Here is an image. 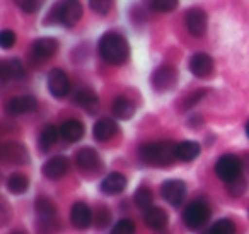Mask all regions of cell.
Returning a JSON list of instances; mask_svg holds the SVG:
<instances>
[{
	"label": "cell",
	"mask_w": 249,
	"mask_h": 234,
	"mask_svg": "<svg viewBox=\"0 0 249 234\" xmlns=\"http://www.w3.org/2000/svg\"><path fill=\"white\" fill-rule=\"evenodd\" d=\"M99 55L103 57L104 62L113 63V65H121L128 60L130 45L128 41L118 33H106L99 39Z\"/></svg>",
	"instance_id": "6da1fadb"
},
{
	"label": "cell",
	"mask_w": 249,
	"mask_h": 234,
	"mask_svg": "<svg viewBox=\"0 0 249 234\" xmlns=\"http://www.w3.org/2000/svg\"><path fill=\"white\" fill-rule=\"evenodd\" d=\"M140 157L152 166H167L176 161V144L173 142H154L140 147Z\"/></svg>",
	"instance_id": "7a4b0ae2"
},
{
	"label": "cell",
	"mask_w": 249,
	"mask_h": 234,
	"mask_svg": "<svg viewBox=\"0 0 249 234\" xmlns=\"http://www.w3.org/2000/svg\"><path fill=\"white\" fill-rule=\"evenodd\" d=\"M215 173L217 176L225 183H237L241 181L242 175V162L237 156L234 154H225L215 162Z\"/></svg>",
	"instance_id": "3957f363"
},
{
	"label": "cell",
	"mask_w": 249,
	"mask_h": 234,
	"mask_svg": "<svg viewBox=\"0 0 249 234\" xmlns=\"http://www.w3.org/2000/svg\"><path fill=\"white\" fill-rule=\"evenodd\" d=\"M208 219H210V207H208V203L203 202V200H195V202H191L183 212L184 224H186V227L191 231L201 229V227L208 222Z\"/></svg>",
	"instance_id": "277c9868"
},
{
	"label": "cell",
	"mask_w": 249,
	"mask_h": 234,
	"mask_svg": "<svg viewBox=\"0 0 249 234\" xmlns=\"http://www.w3.org/2000/svg\"><path fill=\"white\" fill-rule=\"evenodd\" d=\"M58 21L65 24L67 28H72L82 18V4L79 0H65L58 7Z\"/></svg>",
	"instance_id": "5b68a950"
},
{
	"label": "cell",
	"mask_w": 249,
	"mask_h": 234,
	"mask_svg": "<svg viewBox=\"0 0 249 234\" xmlns=\"http://www.w3.org/2000/svg\"><path fill=\"white\" fill-rule=\"evenodd\" d=\"M178 82V70L171 65H162L154 72L152 84L157 91H169Z\"/></svg>",
	"instance_id": "8992f818"
},
{
	"label": "cell",
	"mask_w": 249,
	"mask_h": 234,
	"mask_svg": "<svg viewBox=\"0 0 249 234\" xmlns=\"http://www.w3.org/2000/svg\"><path fill=\"white\" fill-rule=\"evenodd\" d=\"M48 91L55 98H65L70 93V80L62 69H53L48 74Z\"/></svg>",
	"instance_id": "52a82bcc"
},
{
	"label": "cell",
	"mask_w": 249,
	"mask_h": 234,
	"mask_svg": "<svg viewBox=\"0 0 249 234\" xmlns=\"http://www.w3.org/2000/svg\"><path fill=\"white\" fill-rule=\"evenodd\" d=\"M184 22H186V29L193 36H203L207 33L208 18L201 9H190L184 16Z\"/></svg>",
	"instance_id": "ba28073f"
},
{
	"label": "cell",
	"mask_w": 249,
	"mask_h": 234,
	"mask_svg": "<svg viewBox=\"0 0 249 234\" xmlns=\"http://www.w3.org/2000/svg\"><path fill=\"white\" fill-rule=\"evenodd\" d=\"M160 193H162L164 200L171 205H179L181 202L186 196V185L181 179H169L162 185L160 188Z\"/></svg>",
	"instance_id": "9c48e42d"
},
{
	"label": "cell",
	"mask_w": 249,
	"mask_h": 234,
	"mask_svg": "<svg viewBox=\"0 0 249 234\" xmlns=\"http://www.w3.org/2000/svg\"><path fill=\"white\" fill-rule=\"evenodd\" d=\"M70 162L65 156H55V157L48 159V161L43 164V175L50 179H58L69 173Z\"/></svg>",
	"instance_id": "30bf717a"
},
{
	"label": "cell",
	"mask_w": 249,
	"mask_h": 234,
	"mask_svg": "<svg viewBox=\"0 0 249 234\" xmlns=\"http://www.w3.org/2000/svg\"><path fill=\"white\" fill-rule=\"evenodd\" d=\"M75 162H77V166H79L80 171H84V173H94L101 168L99 154L90 147L80 149L75 156Z\"/></svg>",
	"instance_id": "8fae6325"
},
{
	"label": "cell",
	"mask_w": 249,
	"mask_h": 234,
	"mask_svg": "<svg viewBox=\"0 0 249 234\" xmlns=\"http://www.w3.org/2000/svg\"><path fill=\"white\" fill-rule=\"evenodd\" d=\"M36 106H38V101L33 96H18V98H11L7 101L5 110L12 117H18V115L31 113V111L36 110Z\"/></svg>",
	"instance_id": "7c38bea8"
},
{
	"label": "cell",
	"mask_w": 249,
	"mask_h": 234,
	"mask_svg": "<svg viewBox=\"0 0 249 234\" xmlns=\"http://www.w3.org/2000/svg\"><path fill=\"white\" fill-rule=\"evenodd\" d=\"M70 220H72V226L79 231H84L92 224L94 217L90 209L82 202H77L73 203L72 210H70Z\"/></svg>",
	"instance_id": "4fadbf2b"
},
{
	"label": "cell",
	"mask_w": 249,
	"mask_h": 234,
	"mask_svg": "<svg viewBox=\"0 0 249 234\" xmlns=\"http://www.w3.org/2000/svg\"><path fill=\"white\" fill-rule=\"evenodd\" d=\"M2 157L9 164H26L29 161L26 147L18 142H9V144L2 145Z\"/></svg>",
	"instance_id": "5bb4252c"
},
{
	"label": "cell",
	"mask_w": 249,
	"mask_h": 234,
	"mask_svg": "<svg viewBox=\"0 0 249 234\" xmlns=\"http://www.w3.org/2000/svg\"><path fill=\"white\" fill-rule=\"evenodd\" d=\"M190 70L195 77H208L213 72V60L207 53H195L190 58Z\"/></svg>",
	"instance_id": "9a60e30c"
},
{
	"label": "cell",
	"mask_w": 249,
	"mask_h": 234,
	"mask_svg": "<svg viewBox=\"0 0 249 234\" xmlns=\"http://www.w3.org/2000/svg\"><path fill=\"white\" fill-rule=\"evenodd\" d=\"M58 52V41L53 38H39L33 45V57L39 62L52 58Z\"/></svg>",
	"instance_id": "2e32d148"
},
{
	"label": "cell",
	"mask_w": 249,
	"mask_h": 234,
	"mask_svg": "<svg viewBox=\"0 0 249 234\" xmlns=\"http://www.w3.org/2000/svg\"><path fill=\"white\" fill-rule=\"evenodd\" d=\"M116 134H118V125H116V121L111 120V118H101V120L96 121V125H94V128H92L94 138L99 142L109 140V138H113Z\"/></svg>",
	"instance_id": "e0dca14e"
},
{
	"label": "cell",
	"mask_w": 249,
	"mask_h": 234,
	"mask_svg": "<svg viewBox=\"0 0 249 234\" xmlns=\"http://www.w3.org/2000/svg\"><path fill=\"white\" fill-rule=\"evenodd\" d=\"M126 188V178L121 173H109L101 181V190L107 195H118Z\"/></svg>",
	"instance_id": "ac0fdd59"
},
{
	"label": "cell",
	"mask_w": 249,
	"mask_h": 234,
	"mask_svg": "<svg viewBox=\"0 0 249 234\" xmlns=\"http://www.w3.org/2000/svg\"><path fill=\"white\" fill-rule=\"evenodd\" d=\"M143 220H145L147 227H150V229H154V231H160L167 226L169 217H167L166 210L159 209V207H150V209H147L145 215H143Z\"/></svg>",
	"instance_id": "d6986e66"
},
{
	"label": "cell",
	"mask_w": 249,
	"mask_h": 234,
	"mask_svg": "<svg viewBox=\"0 0 249 234\" xmlns=\"http://www.w3.org/2000/svg\"><path fill=\"white\" fill-rule=\"evenodd\" d=\"M36 214H38L39 220H43V226H50L56 217V205L50 198L41 196L36 200Z\"/></svg>",
	"instance_id": "ffe728a7"
},
{
	"label": "cell",
	"mask_w": 249,
	"mask_h": 234,
	"mask_svg": "<svg viewBox=\"0 0 249 234\" xmlns=\"http://www.w3.org/2000/svg\"><path fill=\"white\" fill-rule=\"evenodd\" d=\"M73 99H75V103L79 104L80 108H84L89 115H94L99 110V98L90 89H79Z\"/></svg>",
	"instance_id": "44dd1931"
},
{
	"label": "cell",
	"mask_w": 249,
	"mask_h": 234,
	"mask_svg": "<svg viewBox=\"0 0 249 234\" xmlns=\"http://www.w3.org/2000/svg\"><path fill=\"white\" fill-rule=\"evenodd\" d=\"M200 151H201V147L198 142H193V140L179 142V144H176V159H179V161H183V162H190L200 156Z\"/></svg>",
	"instance_id": "7402d4cb"
},
{
	"label": "cell",
	"mask_w": 249,
	"mask_h": 234,
	"mask_svg": "<svg viewBox=\"0 0 249 234\" xmlns=\"http://www.w3.org/2000/svg\"><path fill=\"white\" fill-rule=\"evenodd\" d=\"M111 111L116 118L120 120H130L135 113V104L133 101H130L128 98L124 96H118L116 99L113 101V106H111Z\"/></svg>",
	"instance_id": "603a6c76"
},
{
	"label": "cell",
	"mask_w": 249,
	"mask_h": 234,
	"mask_svg": "<svg viewBox=\"0 0 249 234\" xmlns=\"http://www.w3.org/2000/svg\"><path fill=\"white\" fill-rule=\"evenodd\" d=\"M60 134H62V137L67 142H77L84 137L86 128H84V125L79 120H69L60 127Z\"/></svg>",
	"instance_id": "cb8c5ba5"
},
{
	"label": "cell",
	"mask_w": 249,
	"mask_h": 234,
	"mask_svg": "<svg viewBox=\"0 0 249 234\" xmlns=\"http://www.w3.org/2000/svg\"><path fill=\"white\" fill-rule=\"evenodd\" d=\"M0 77H2L4 82L9 79H22L24 77V65L18 58L7 60L0 67Z\"/></svg>",
	"instance_id": "d4e9b609"
},
{
	"label": "cell",
	"mask_w": 249,
	"mask_h": 234,
	"mask_svg": "<svg viewBox=\"0 0 249 234\" xmlns=\"http://www.w3.org/2000/svg\"><path fill=\"white\" fill-rule=\"evenodd\" d=\"M60 135H62L60 134V128L55 127V125L45 127V130H43L41 135H39V149H41V151H48L52 145L56 144Z\"/></svg>",
	"instance_id": "484cf974"
},
{
	"label": "cell",
	"mask_w": 249,
	"mask_h": 234,
	"mask_svg": "<svg viewBox=\"0 0 249 234\" xmlns=\"http://www.w3.org/2000/svg\"><path fill=\"white\" fill-rule=\"evenodd\" d=\"M7 188L9 192L16 193V195H21V193H24L29 188V179L24 175H21V173H14V175L9 176Z\"/></svg>",
	"instance_id": "4316f807"
},
{
	"label": "cell",
	"mask_w": 249,
	"mask_h": 234,
	"mask_svg": "<svg viewBox=\"0 0 249 234\" xmlns=\"http://www.w3.org/2000/svg\"><path fill=\"white\" fill-rule=\"evenodd\" d=\"M152 200H154L152 192H150V188H147V186H140L135 192V203L140 209H150Z\"/></svg>",
	"instance_id": "83f0119b"
},
{
	"label": "cell",
	"mask_w": 249,
	"mask_h": 234,
	"mask_svg": "<svg viewBox=\"0 0 249 234\" xmlns=\"http://www.w3.org/2000/svg\"><path fill=\"white\" fill-rule=\"evenodd\" d=\"M207 234H235V226L232 220L220 219L208 229Z\"/></svg>",
	"instance_id": "f1b7e54d"
},
{
	"label": "cell",
	"mask_w": 249,
	"mask_h": 234,
	"mask_svg": "<svg viewBox=\"0 0 249 234\" xmlns=\"http://www.w3.org/2000/svg\"><path fill=\"white\" fill-rule=\"evenodd\" d=\"M149 5L157 12H171L178 7V0H149Z\"/></svg>",
	"instance_id": "f546056e"
},
{
	"label": "cell",
	"mask_w": 249,
	"mask_h": 234,
	"mask_svg": "<svg viewBox=\"0 0 249 234\" xmlns=\"http://www.w3.org/2000/svg\"><path fill=\"white\" fill-rule=\"evenodd\" d=\"M89 7L92 9L96 14L106 16V14H109L111 7H113V0H89Z\"/></svg>",
	"instance_id": "4dcf8cb0"
},
{
	"label": "cell",
	"mask_w": 249,
	"mask_h": 234,
	"mask_svg": "<svg viewBox=\"0 0 249 234\" xmlns=\"http://www.w3.org/2000/svg\"><path fill=\"white\" fill-rule=\"evenodd\" d=\"M111 234H135V224L130 219H121L113 226Z\"/></svg>",
	"instance_id": "1f68e13d"
},
{
	"label": "cell",
	"mask_w": 249,
	"mask_h": 234,
	"mask_svg": "<svg viewBox=\"0 0 249 234\" xmlns=\"http://www.w3.org/2000/svg\"><path fill=\"white\" fill-rule=\"evenodd\" d=\"M14 2L18 7H21L22 11L28 12V14H33V12L39 11L41 5L45 4V0H14Z\"/></svg>",
	"instance_id": "d6a6232c"
},
{
	"label": "cell",
	"mask_w": 249,
	"mask_h": 234,
	"mask_svg": "<svg viewBox=\"0 0 249 234\" xmlns=\"http://www.w3.org/2000/svg\"><path fill=\"white\" fill-rule=\"evenodd\" d=\"M16 33L11 31V29H4V31L0 33V46L4 50H9L16 45Z\"/></svg>",
	"instance_id": "836d02e7"
},
{
	"label": "cell",
	"mask_w": 249,
	"mask_h": 234,
	"mask_svg": "<svg viewBox=\"0 0 249 234\" xmlns=\"http://www.w3.org/2000/svg\"><path fill=\"white\" fill-rule=\"evenodd\" d=\"M94 220H96V226L103 229V227H106L107 224H109V220H111V214L107 212V210L103 207V209H99V210H97V212H96V219H94Z\"/></svg>",
	"instance_id": "e575fe53"
},
{
	"label": "cell",
	"mask_w": 249,
	"mask_h": 234,
	"mask_svg": "<svg viewBox=\"0 0 249 234\" xmlns=\"http://www.w3.org/2000/svg\"><path fill=\"white\" fill-rule=\"evenodd\" d=\"M205 96V91L203 89H200V91H196V93L193 94V96H190L186 101H184V110H188V108H191V106H195V104L198 103V101L201 99V98Z\"/></svg>",
	"instance_id": "d590c367"
},
{
	"label": "cell",
	"mask_w": 249,
	"mask_h": 234,
	"mask_svg": "<svg viewBox=\"0 0 249 234\" xmlns=\"http://www.w3.org/2000/svg\"><path fill=\"white\" fill-rule=\"evenodd\" d=\"M246 135H248V138H249V121L246 123Z\"/></svg>",
	"instance_id": "8d00e7d4"
},
{
	"label": "cell",
	"mask_w": 249,
	"mask_h": 234,
	"mask_svg": "<svg viewBox=\"0 0 249 234\" xmlns=\"http://www.w3.org/2000/svg\"><path fill=\"white\" fill-rule=\"evenodd\" d=\"M12 234H22V233H19V231H16V233H12Z\"/></svg>",
	"instance_id": "74e56055"
}]
</instances>
